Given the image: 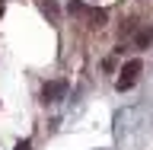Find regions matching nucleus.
<instances>
[{"mask_svg":"<svg viewBox=\"0 0 153 150\" xmlns=\"http://www.w3.org/2000/svg\"><path fill=\"white\" fill-rule=\"evenodd\" d=\"M140 70H143V61H137V57H134V61H128V64L121 67L124 77H118V90H121V93H124V90H131V86H134V77L140 74Z\"/></svg>","mask_w":153,"mask_h":150,"instance_id":"f257e3e1","label":"nucleus"},{"mask_svg":"<svg viewBox=\"0 0 153 150\" xmlns=\"http://www.w3.org/2000/svg\"><path fill=\"white\" fill-rule=\"evenodd\" d=\"M42 96H45V102H61L67 96V80H51V83H45Z\"/></svg>","mask_w":153,"mask_h":150,"instance_id":"f03ea898","label":"nucleus"},{"mask_svg":"<svg viewBox=\"0 0 153 150\" xmlns=\"http://www.w3.org/2000/svg\"><path fill=\"white\" fill-rule=\"evenodd\" d=\"M150 42H153V26H150V29H143L140 35H137V45H140V48H143V45H150Z\"/></svg>","mask_w":153,"mask_h":150,"instance_id":"7ed1b4c3","label":"nucleus"},{"mask_svg":"<svg viewBox=\"0 0 153 150\" xmlns=\"http://www.w3.org/2000/svg\"><path fill=\"white\" fill-rule=\"evenodd\" d=\"M42 10H45L48 16H57V7H54V0H42Z\"/></svg>","mask_w":153,"mask_h":150,"instance_id":"20e7f679","label":"nucleus"},{"mask_svg":"<svg viewBox=\"0 0 153 150\" xmlns=\"http://www.w3.org/2000/svg\"><path fill=\"white\" fill-rule=\"evenodd\" d=\"M89 16H93V22H96V26H102L105 19H108V16H105V10H93Z\"/></svg>","mask_w":153,"mask_h":150,"instance_id":"39448f33","label":"nucleus"},{"mask_svg":"<svg viewBox=\"0 0 153 150\" xmlns=\"http://www.w3.org/2000/svg\"><path fill=\"white\" fill-rule=\"evenodd\" d=\"M16 150H32V141H29V137H26V141H19V144H16Z\"/></svg>","mask_w":153,"mask_h":150,"instance_id":"423d86ee","label":"nucleus"}]
</instances>
